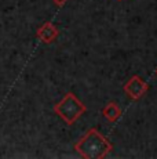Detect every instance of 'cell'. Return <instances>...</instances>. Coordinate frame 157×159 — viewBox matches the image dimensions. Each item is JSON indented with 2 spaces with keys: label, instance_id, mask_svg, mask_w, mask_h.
<instances>
[{
  "label": "cell",
  "instance_id": "cell-1",
  "mask_svg": "<svg viewBox=\"0 0 157 159\" xmlns=\"http://www.w3.org/2000/svg\"><path fill=\"white\" fill-rule=\"evenodd\" d=\"M112 148H113L112 143L96 129H90L74 144V149L86 159L105 158L112 151Z\"/></svg>",
  "mask_w": 157,
  "mask_h": 159
},
{
  "label": "cell",
  "instance_id": "cell-2",
  "mask_svg": "<svg viewBox=\"0 0 157 159\" xmlns=\"http://www.w3.org/2000/svg\"><path fill=\"white\" fill-rule=\"evenodd\" d=\"M87 108L73 93H66V96L54 105V112L65 122L66 125H73L83 114H86Z\"/></svg>",
  "mask_w": 157,
  "mask_h": 159
},
{
  "label": "cell",
  "instance_id": "cell-3",
  "mask_svg": "<svg viewBox=\"0 0 157 159\" xmlns=\"http://www.w3.org/2000/svg\"><path fill=\"white\" fill-rule=\"evenodd\" d=\"M123 90H124V93L128 94L131 98L138 100V98H141V97H143L145 94H146V91L149 90V84H147L141 76L134 75L124 84Z\"/></svg>",
  "mask_w": 157,
  "mask_h": 159
},
{
  "label": "cell",
  "instance_id": "cell-4",
  "mask_svg": "<svg viewBox=\"0 0 157 159\" xmlns=\"http://www.w3.org/2000/svg\"><path fill=\"white\" fill-rule=\"evenodd\" d=\"M36 35H37V38L40 39L43 43H51V42H54L57 38H58L59 32L54 24L44 22L43 25L37 29V33H36Z\"/></svg>",
  "mask_w": 157,
  "mask_h": 159
},
{
  "label": "cell",
  "instance_id": "cell-5",
  "mask_svg": "<svg viewBox=\"0 0 157 159\" xmlns=\"http://www.w3.org/2000/svg\"><path fill=\"white\" fill-rule=\"evenodd\" d=\"M102 115H104L105 119H108L109 122L114 123V122H117L120 119V116H121V109H120V107L117 105V102L110 101L105 105L104 109H102Z\"/></svg>",
  "mask_w": 157,
  "mask_h": 159
},
{
  "label": "cell",
  "instance_id": "cell-6",
  "mask_svg": "<svg viewBox=\"0 0 157 159\" xmlns=\"http://www.w3.org/2000/svg\"><path fill=\"white\" fill-rule=\"evenodd\" d=\"M54 3H55V6H58V7H62L63 4H65L66 2H68V0H53Z\"/></svg>",
  "mask_w": 157,
  "mask_h": 159
},
{
  "label": "cell",
  "instance_id": "cell-7",
  "mask_svg": "<svg viewBox=\"0 0 157 159\" xmlns=\"http://www.w3.org/2000/svg\"><path fill=\"white\" fill-rule=\"evenodd\" d=\"M156 75H157V69H156Z\"/></svg>",
  "mask_w": 157,
  "mask_h": 159
}]
</instances>
